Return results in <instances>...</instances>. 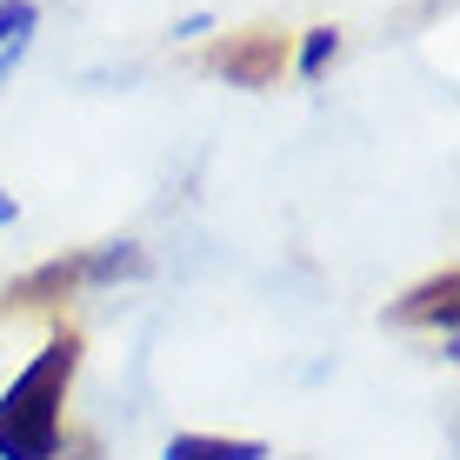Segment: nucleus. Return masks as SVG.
Segmentation results:
<instances>
[{
    "label": "nucleus",
    "instance_id": "nucleus-1",
    "mask_svg": "<svg viewBox=\"0 0 460 460\" xmlns=\"http://www.w3.org/2000/svg\"><path fill=\"white\" fill-rule=\"evenodd\" d=\"M74 374H81V334L60 327L0 394V460H54L60 454Z\"/></svg>",
    "mask_w": 460,
    "mask_h": 460
},
{
    "label": "nucleus",
    "instance_id": "nucleus-2",
    "mask_svg": "<svg viewBox=\"0 0 460 460\" xmlns=\"http://www.w3.org/2000/svg\"><path fill=\"white\" fill-rule=\"evenodd\" d=\"M288 60H294V47H288L280 27H247V34H227L214 47L208 67L227 87H274L280 74H288Z\"/></svg>",
    "mask_w": 460,
    "mask_h": 460
},
{
    "label": "nucleus",
    "instance_id": "nucleus-3",
    "mask_svg": "<svg viewBox=\"0 0 460 460\" xmlns=\"http://www.w3.org/2000/svg\"><path fill=\"white\" fill-rule=\"evenodd\" d=\"M81 288H87V253H54V261L27 267L21 280L0 288V314H47L60 300H74Z\"/></svg>",
    "mask_w": 460,
    "mask_h": 460
},
{
    "label": "nucleus",
    "instance_id": "nucleus-4",
    "mask_svg": "<svg viewBox=\"0 0 460 460\" xmlns=\"http://www.w3.org/2000/svg\"><path fill=\"white\" fill-rule=\"evenodd\" d=\"M460 314V274L454 267H440V274H427L420 288H407L394 300V321L401 327H454Z\"/></svg>",
    "mask_w": 460,
    "mask_h": 460
},
{
    "label": "nucleus",
    "instance_id": "nucleus-5",
    "mask_svg": "<svg viewBox=\"0 0 460 460\" xmlns=\"http://www.w3.org/2000/svg\"><path fill=\"white\" fill-rule=\"evenodd\" d=\"M161 460H267V440H241V434H173Z\"/></svg>",
    "mask_w": 460,
    "mask_h": 460
},
{
    "label": "nucleus",
    "instance_id": "nucleus-6",
    "mask_svg": "<svg viewBox=\"0 0 460 460\" xmlns=\"http://www.w3.org/2000/svg\"><path fill=\"white\" fill-rule=\"evenodd\" d=\"M140 267H147V253H140L134 241H107L87 253V288H114V280H134Z\"/></svg>",
    "mask_w": 460,
    "mask_h": 460
},
{
    "label": "nucleus",
    "instance_id": "nucleus-7",
    "mask_svg": "<svg viewBox=\"0 0 460 460\" xmlns=\"http://www.w3.org/2000/svg\"><path fill=\"white\" fill-rule=\"evenodd\" d=\"M334 54H341V27H307V40H300V60H294V67L307 74V81H321Z\"/></svg>",
    "mask_w": 460,
    "mask_h": 460
},
{
    "label": "nucleus",
    "instance_id": "nucleus-8",
    "mask_svg": "<svg viewBox=\"0 0 460 460\" xmlns=\"http://www.w3.org/2000/svg\"><path fill=\"white\" fill-rule=\"evenodd\" d=\"M34 21H40L34 0H0V47H7V40H27V34H34Z\"/></svg>",
    "mask_w": 460,
    "mask_h": 460
},
{
    "label": "nucleus",
    "instance_id": "nucleus-9",
    "mask_svg": "<svg viewBox=\"0 0 460 460\" xmlns=\"http://www.w3.org/2000/svg\"><path fill=\"white\" fill-rule=\"evenodd\" d=\"M0 227H13V194H0Z\"/></svg>",
    "mask_w": 460,
    "mask_h": 460
}]
</instances>
